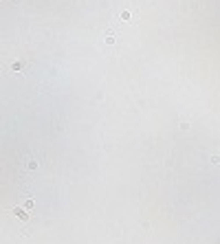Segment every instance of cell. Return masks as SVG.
<instances>
[{
	"label": "cell",
	"instance_id": "6da1fadb",
	"mask_svg": "<svg viewBox=\"0 0 220 244\" xmlns=\"http://www.w3.org/2000/svg\"><path fill=\"white\" fill-rule=\"evenodd\" d=\"M13 213L18 215V218H22V220H26V218H29V213H26L24 209H20V207H18V209H13Z\"/></svg>",
	"mask_w": 220,
	"mask_h": 244
},
{
	"label": "cell",
	"instance_id": "7a4b0ae2",
	"mask_svg": "<svg viewBox=\"0 0 220 244\" xmlns=\"http://www.w3.org/2000/svg\"><path fill=\"white\" fill-rule=\"evenodd\" d=\"M178 128H180V130H189V121H180Z\"/></svg>",
	"mask_w": 220,
	"mask_h": 244
},
{
	"label": "cell",
	"instance_id": "3957f363",
	"mask_svg": "<svg viewBox=\"0 0 220 244\" xmlns=\"http://www.w3.org/2000/svg\"><path fill=\"white\" fill-rule=\"evenodd\" d=\"M33 207V200H24V209H31Z\"/></svg>",
	"mask_w": 220,
	"mask_h": 244
},
{
	"label": "cell",
	"instance_id": "277c9868",
	"mask_svg": "<svg viewBox=\"0 0 220 244\" xmlns=\"http://www.w3.org/2000/svg\"><path fill=\"white\" fill-rule=\"evenodd\" d=\"M211 163H214V165H220V156H211Z\"/></svg>",
	"mask_w": 220,
	"mask_h": 244
}]
</instances>
